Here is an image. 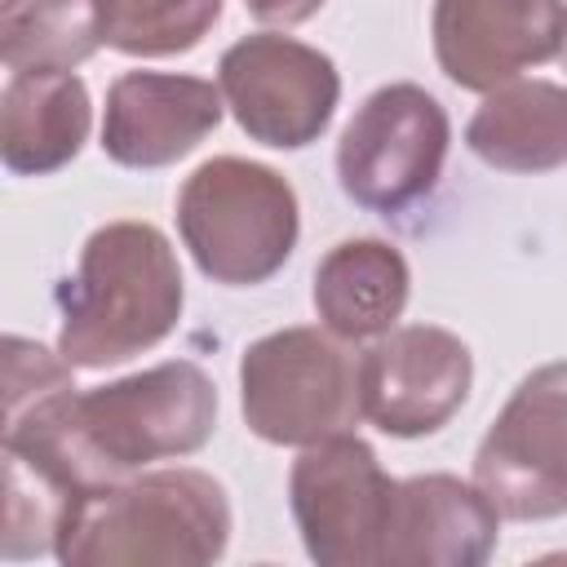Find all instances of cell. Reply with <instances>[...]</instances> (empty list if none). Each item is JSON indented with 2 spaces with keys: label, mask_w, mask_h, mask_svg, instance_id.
<instances>
[{
  "label": "cell",
  "mask_w": 567,
  "mask_h": 567,
  "mask_svg": "<svg viewBox=\"0 0 567 567\" xmlns=\"http://www.w3.org/2000/svg\"><path fill=\"white\" fill-rule=\"evenodd\" d=\"M186 284L168 235L151 221L97 226L71 279L58 284V354L71 368H111L155 350L182 319Z\"/></svg>",
  "instance_id": "cell-1"
},
{
  "label": "cell",
  "mask_w": 567,
  "mask_h": 567,
  "mask_svg": "<svg viewBox=\"0 0 567 567\" xmlns=\"http://www.w3.org/2000/svg\"><path fill=\"white\" fill-rule=\"evenodd\" d=\"M230 545L226 487L190 465L151 470L80 496L58 532L62 567H204Z\"/></svg>",
  "instance_id": "cell-2"
},
{
  "label": "cell",
  "mask_w": 567,
  "mask_h": 567,
  "mask_svg": "<svg viewBox=\"0 0 567 567\" xmlns=\"http://www.w3.org/2000/svg\"><path fill=\"white\" fill-rule=\"evenodd\" d=\"M177 235L199 275L226 288H257L275 279L297 248V190L270 164L213 155L177 190Z\"/></svg>",
  "instance_id": "cell-3"
},
{
  "label": "cell",
  "mask_w": 567,
  "mask_h": 567,
  "mask_svg": "<svg viewBox=\"0 0 567 567\" xmlns=\"http://www.w3.org/2000/svg\"><path fill=\"white\" fill-rule=\"evenodd\" d=\"M239 408L248 430L275 447H310L363 416L359 354L323 323H292L239 354Z\"/></svg>",
  "instance_id": "cell-4"
},
{
  "label": "cell",
  "mask_w": 567,
  "mask_h": 567,
  "mask_svg": "<svg viewBox=\"0 0 567 567\" xmlns=\"http://www.w3.org/2000/svg\"><path fill=\"white\" fill-rule=\"evenodd\" d=\"M447 146L452 120L443 102L412 80H394L368 93L341 128L337 182L350 204L399 217L439 186Z\"/></svg>",
  "instance_id": "cell-5"
},
{
  "label": "cell",
  "mask_w": 567,
  "mask_h": 567,
  "mask_svg": "<svg viewBox=\"0 0 567 567\" xmlns=\"http://www.w3.org/2000/svg\"><path fill=\"white\" fill-rule=\"evenodd\" d=\"M474 483L501 518L567 514V359L532 368L474 447Z\"/></svg>",
  "instance_id": "cell-6"
},
{
  "label": "cell",
  "mask_w": 567,
  "mask_h": 567,
  "mask_svg": "<svg viewBox=\"0 0 567 567\" xmlns=\"http://www.w3.org/2000/svg\"><path fill=\"white\" fill-rule=\"evenodd\" d=\"M217 89L252 142L301 151L328 133L341 102V71L315 44L279 31H252L221 53Z\"/></svg>",
  "instance_id": "cell-7"
},
{
  "label": "cell",
  "mask_w": 567,
  "mask_h": 567,
  "mask_svg": "<svg viewBox=\"0 0 567 567\" xmlns=\"http://www.w3.org/2000/svg\"><path fill=\"white\" fill-rule=\"evenodd\" d=\"M394 483L359 434H332L301 447L288 470V505L310 563L381 567V536Z\"/></svg>",
  "instance_id": "cell-8"
},
{
  "label": "cell",
  "mask_w": 567,
  "mask_h": 567,
  "mask_svg": "<svg viewBox=\"0 0 567 567\" xmlns=\"http://www.w3.org/2000/svg\"><path fill=\"white\" fill-rule=\"evenodd\" d=\"M474 385L470 346L439 323H403L359 354L363 416L390 439L439 434Z\"/></svg>",
  "instance_id": "cell-9"
},
{
  "label": "cell",
  "mask_w": 567,
  "mask_h": 567,
  "mask_svg": "<svg viewBox=\"0 0 567 567\" xmlns=\"http://www.w3.org/2000/svg\"><path fill=\"white\" fill-rule=\"evenodd\" d=\"M563 0H434L430 40L439 71L470 93H492L558 58Z\"/></svg>",
  "instance_id": "cell-10"
},
{
  "label": "cell",
  "mask_w": 567,
  "mask_h": 567,
  "mask_svg": "<svg viewBox=\"0 0 567 567\" xmlns=\"http://www.w3.org/2000/svg\"><path fill=\"white\" fill-rule=\"evenodd\" d=\"M226 97L213 80L177 71H124L106 89L102 151L120 168H168L217 124Z\"/></svg>",
  "instance_id": "cell-11"
},
{
  "label": "cell",
  "mask_w": 567,
  "mask_h": 567,
  "mask_svg": "<svg viewBox=\"0 0 567 567\" xmlns=\"http://www.w3.org/2000/svg\"><path fill=\"white\" fill-rule=\"evenodd\" d=\"M501 514L456 474H412L394 483L381 536V567H483L496 549Z\"/></svg>",
  "instance_id": "cell-12"
},
{
  "label": "cell",
  "mask_w": 567,
  "mask_h": 567,
  "mask_svg": "<svg viewBox=\"0 0 567 567\" xmlns=\"http://www.w3.org/2000/svg\"><path fill=\"white\" fill-rule=\"evenodd\" d=\"M93 128V102L75 71H13L0 93V159L13 177L66 168Z\"/></svg>",
  "instance_id": "cell-13"
},
{
  "label": "cell",
  "mask_w": 567,
  "mask_h": 567,
  "mask_svg": "<svg viewBox=\"0 0 567 567\" xmlns=\"http://www.w3.org/2000/svg\"><path fill=\"white\" fill-rule=\"evenodd\" d=\"M310 297L328 332L341 341H377L399 328L412 297V270L390 239H341L319 257Z\"/></svg>",
  "instance_id": "cell-14"
},
{
  "label": "cell",
  "mask_w": 567,
  "mask_h": 567,
  "mask_svg": "<svg viewBox=\"0 0 567 567\" xmlns=\"http://www.w3.org/2000/svg\"><path fill=\"white\" fill-rule=\"evenodd\" d=\"M465 146L496 173H554L567 164V84L509 80L483 93L465 124Z\"/></svg>",
  "instance_id": "cell-15"
},
{
  "label": "cell",
  "mask_w": 567,
  "mask_h": 567,
  "mask_svg": "<svg viewBox=\"0 0 567 567\" xmlns=\"http://www.w3.org/2000/svg\"><path fill=\"white\" fill-rule=\"evenodd\" d=\"M102 44V0H0L9 71H75Z\"/></svg>",
  "instance_id": "cell-16"
},
{
  "label": "cell",
  "mask_w": 567,
  "mask_h": 567,
  "mask_svg": "<svg viewBox=\"0 0 567 567\" xmlns=\"http://www.w3.org/2000/svg\"><path fill=\"white\" fill-rule=\"evenodd\" d=\"M226 0H102V40L124 58L190 53L221 18Z\"/></svg>",
  "instance_id": "cell-17"
},
{
  "label": "cell",
  "mask_w": 567,
  "mask_h": 567,
  "mask_svg": "<svg viewBox=\"0 0 567 567\" xmlns=\"http://www.w3.org/2000/svg\"><path fill=\"white\" fill-rule=\"evenodd\" d=\"M328 0H244V9L266 27H297L310 22Z\"/></svg>",
  "instance_id": "cell-18"
},
{
  "label": "cell",
  "mask_w": 567,
  "mask_h": 567,
  "mask_svg": "<svg viewBox=\"0 0 567 567\" xmlns=\"http://www.w3.org/2000/svg\"><path fill=\"white\" fill-rule=\"evenodd\" d=\"M558 62H563V71H567V31H563V44H558Z\"/></svg>",
  "instance_id": "cell-19"
}]
</instances>
